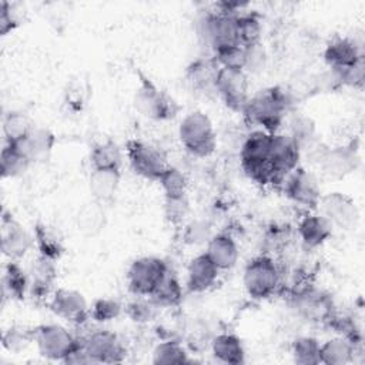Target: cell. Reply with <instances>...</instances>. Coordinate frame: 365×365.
Returning a JSON list of instances; mask_svg holds the SVG:
<instances>
[{
  "label": "cell",
  "instance_id": "37",
  "mask_svg": "<svg viewBox=\"0 0 365 365\" xmlns=\"http://www.w3.org/2000/svg\"><path fill=\"white\" fill-rule=\"evenodd\" d=\"M238 41L242 47L257 44L261 38V23L252 13H241L237 17Z\"/></svg>",
  "mask_w": 365,
  "mask_h": 365
},
{
  "label": "cell",
  "instance_id": "26",
  "mask_svg": "<svg viewBox=\"0 0 365 365\" xmlns=\"http://www.w3.org/2000/svg\"><path fill=\"white\" fill-rule=\"evenodd\" d=\"M356 344L345 336H336L319 345L321 364L345 365L354 361L356 354Z\"/></svg>",
  "mask_w": 365,
  "mask_h": 365
},
{
  "label": "cell",
  "instance_id": "20",
  "mask_svg": "<svg viewBox=\"0 0 365 365\" xmlns=\"http://www.w3.org/2000/svg\"><path fill=\"white\" fill-rule=\"evenodd\" d=\"M9 144H11L30 163H34L46 160L50 154L54 144V135L46 128L33 127L23 138Z\"/></svg>",
  "mask_w": 365,
  "mask_h": 365
},
{
  "label": "cell",
  "instance_id": "35",
  "mask_svg": "<svg viewBox=\"0 0 365 365\" xmlns=\"http://www.w3.org/2000/svg\"><path fill=\"white\" fill-rule=\"evenodd\" d=\"M0 164L3 178H11L23 174L31 163L27 158H24L11 144L4 143L0 154Z\"/></svg>",
  "mask_w": 365,
  "mask_h": 365
},
{
  "label": "cell",
  "instance_id": "15",
  "mask_svg": "<svg viewBox=\"0 0 365 365\" xmlns=\"http://www.w3.org/2000/svg\"><path fill=\"white\" fill-rule=\"evenodd\" d=\"M48 307L57 317L73 324H83L90 317V308L86 298L76 289H56L51 295Z\"/></svg>",
  "mask_w": 365,
  "mask_h": 365
},
{
  "label": "cell",
  "instance_id": "25",
  "mask_svg": "<svg viewBox=\"0 0 365 365\" xmlns=\"http://www.w3.org/2000/svg\"><path fill=\"white\" fill-rule=\"evenodd\" d=\"M297 231L305 248H317L331 237L332 225L321 214H307L298 222Z\"/></svg>",
  "mask_w": 365,
  "mask_h": 365
},
{
  "label": "cell",
  "instance_id": "40",
  "mask_svg": "<svg viewBox=\"0 0 365 365\" xmlns=\"http://www.w3.org/2000/svg\"><path fill=\"white\" fill-rule=\"evenodd\" d=\"M160 305L151 297H137L127 305L128 317L135 322H150L158 314Z\"/></svg>",
  "mask_w": 365,
  "mask_h": 365
},
{
  "label": "cell",
  "instance_id": "44",
  "mask_svg": "<svg viewBox=\"0 0 365 365\" xmlns=\"http://www.w3.org/2000/svg\"><path fill=\"white\" fill-rule=\"evenodd\" d=\"M244 51H245L244 71L247 70L251 73H257V71L262 70V67L265 66V57H267L262 44L257 43V44L245 46Z\"/></svg>",
  "mask_w": 365,
  "mask_h": 365
},
{
  "label": "cell",
  "instance_id": "2",
  "mask_svg": "<svg viewBox=\"0 0 365 365\" xmlns=\"http://www.w3.org/2000/svg\"><path fill=\"white\" fill-rule=\"evenodd\" d=\"M274 133L264 130L251 131L241 144L240 160L245 174L258 184L274 182L269 164V150Z\"/></svg>",
  "mask_w": 365,
  "mask_h": 365
},
{
  "label": "cell",
  "instance_id": "34",
  "mask_svg": "<svg viewBox=\"0 0 365 365\" xmlns=\"http://www.w3.org/2000/svg\"><path fill=\"white\" fill-rule=\"evenodd\" d=\"M158 184L161 185L164 197L167 200H178L187 197V177L181 170L175 167L168 165L158 178Z\"/></svg>",
  "mask_w": 365,
  "mask_h": 365
},
{
  "label": "cell",
  "instance_id": "45",
  "mask_svg": "<svg viewBox=\"0 0 365 365\" xmlns=\"http://www.w3.org/2000/svg\"><path fill=\"white\" fill-rule=\"evenodd\" d=\"M188 212V201L185 198H178V200H167L164 202V214L165 218L173 222L178 224L181 222Z\"/></svg>",
  "mask_w": 365,
  "mask_h": 365
},
{
  "label": "cell",
  "instance_id": "7",
  "mask_svg": "<svg viewBox=\"0 0 365 365\" xmlns=\"http://www.w3.org/2000/svg\"><path fill=\"white\" fill-rule=\"evenodd\" d=\"M34 344L43 356L63 362L80 346V339L61 325L47 324L34 328Z\"/></svg>",
  "mask_w": 365,
  "mask_h": 365
},
{
  "label": "cell",
  "instance_id": "41",
  "mask_svg": "<svg viewBox=\"0 0 365 365\" xmlns=\"http://www.w3.org/2000/svg\"><path fill=\"white\" fill-rule=\"evenodd\" d=\"M1 342L7 351L20 352L34 342V329L29 331L21 327H11L3 334Z\"/></svg>",
  "mask_w": 365,
  "mask_h": 365
},
{
  "label": "cell",
  "instance_id": "30",
  "mask_svg": "<svg viewBox=\"0 0 365 365\" xmlns=\"http://www.w3.org/2000/svg\"><path fill=\"white\" fill-rule=\"evenodd\" d=\"M123 153L118 144L113 140H106L96 144L90 153L91 168H115L120 170Z\"/></svg>",
  "mask_w": 365,
  "mask_h": 365
},
{
  "label": "cell",
  "instance_id": "4",
  "mask_svg": "<svg viewBox=\"0 0 365 365\" xmlns=\"http://www.w3.org/2000/svg\"><path fill=\"white\" fill-rule=\"evenodd\" d=\"M242 284L251 298L265 299L281 287V269L271 257H255L244 268Z\"/></svg>",
  "mask_w": 365,
  "mask_h": 365
},
{
  "label": "cell",
  "instance_id": "10",
  "mask_svg": "<svg viewBox=\"0 0 365 365\" xmlns=\"http://www.w3.org/2000/svg\"><path fill=\"white\" fill-rule=\"evenodd\" d=\"M81 346L94 364H117L125 358V348L120 338L107 329H97L80 339Z\"/></svg>",
  "mask_w": 365,
  "mask_h": 365
},
{
  "label": "cell",
  "instance_id": "13",
  "mask_svg": "<svg viewBox=\"0 0 365 365\" xmlns=\"http://www.w3.org/2000/svg\"><path fill=\"white\" fill-rule=\"evenodd\" d=\"M319 214L334 227L349 230L358 221V210L355 202L342 192H329L321 195L318 205Z\"/></svg>",
  "mask_w": 365,
  "mask_h": 365
},
{
  "label": "cell",
  "instance_id": "17",
  "mask_svg": "<svg viewBox=\"0 0 365 365\" xmlns=\"http://www.w3.org/2000/svg\"><path fill=\"white\" fill-rule=\"evenodd\" d=\"M356 163V148L351 144L335 148L327 147L318 161V165L328 178H342L355 170Z\"/></svg>",
  "mask_w": 365,
  "mask_h": 365
},
{
  "label": "cell",
  "instance_id": "18",
  "mask_svg": "<svg viewBox=\"0 0 365 365\" xmlns=\"http://www.w3.org/2000/svg\"><path fill=\"white\" fill-rule=\"evenodd\" d=\"M34 245V237L11 217H3L1 251L10 259H19Z\"/></svg>",
  "mask_w": 365,
  "mask_h": 365
},
{
  "label": "cell",
  "instance_id": "19",
  "mask_svg": "<svg viewBox=\"0 0 365 365\" xmlns=\"http://www.w3.org/2000/svg\"><path fill=\"white\" fill-rule=\"evenodd\" d=\"M220 269L205 252L194 257L187 268V289L192 294L208 291L218 279Z\"/></svg>",
  "mask_w": 365,
  "mask_h": 365
},
{
  "label": "cell",
  "instance_id": "31",
  "mask_svg": "<svg viewBox=\"0 0 365 365\" xmlns=\"http://www.w3.org/2000/svg\"><path fill=\"white\" fill-rule=\"evenodd\" d=\"M29 287H30L29 274H26L24 269L14 259H10V262L4 268L3 291L7 292L11 298L21 299L24 298Z\"/></svg>",
  "mask_w": 365,
  "mask_h": 365
},
{
  "label": "cell",
  "instance_id": "28",
  "mask_svg": "<svg viewBox=\"0 0 365 365\" xmlns=\"http://www.w3.org/2000/svg\"><path fill=\"white\" fill-rule=\"evenodd\" d=\"M34 244L37 245L40 255L53 261H57L64 251L60 231L56 227L44 222H38L34 228Z\"/></svg>",
  "mask_w": 365,
  "mask_h": 365
},
{
  "label": "cell",
  "instance_id": "9",
  "mask_svg": "<svg viewBox=\"0 0 365 365\" xmlns=\"http://www.w3.org/2000/svg\"><path fill=\"white\" fill-rule=\"evenodd\" d=\"M214 91L221 97L228 108L237 113H242L250 98L245 71L220 67L215 77Z\"/></svg>",
  "mask_w": 365,
  "mask_h": 365
},
{
  "label": "cell",
  "instance_id": "47",
  "mask_svg": "<svg viewBox=\"0 0 365 365\" xmlns=\"http://www.w3.org/2000/svg\"><path fill=\"white\" fill-rule=\"evenodd\" d=\"M17 26L16 14L11 9V4L7 1H0V33L6 36Z\"/></svg>",
  "mask_w": 365,
  "mask_h": 365
},
{
  "label": "cell",
  "instance_id": "38",
  "mask_svg": "<svg viewBox=\"0 0 365 365\" xmlns=\"http://www.w3.org/2000/svg\"><path fill=\"white\" fill-rule=\"evenodd\" d=\"M188 361L187 351L177 341L160 342L153 351L154 364H185Z\"/></svg>",
  "mask_w": 365,
  "mask_h": 365
},
{
  "label": "cell",
  "instance_id": "22",
  "mask_svg": "<svg viewBox=\"0 0 365 365\" xmlns=\"http://www.w3.org/2000/svg\"><path fill=\"white\" fill-rule=\"evenodd\" d=\"M121 173L115 168H91L88 187L93 200L101 205L110 204L120 187Z\"/></svg>",
  "mask_w": 365,
  "mask_h": 365
},
{
  "label": "cell",
  "instance_id": "16",
  "mask_svg": "<svg viewBox=\"0 0 365 365\" xmlns=\"http://www.w3.org/2000/svg\"><path fill=\"white\" fill-rule=\"evenodd\" d=\"M292 307L302 318L315 322H325L334 312L331 298L314 288L295 291L292 295Z\"/></svg>",
  "mask_w": 365,
  "mask_h": 365
},
{
  "label": "cell",
  "instance_id": "12",
  "mask_svg": "<svg viewBox=\"0 0 365 365\" xmlns=\"http://www.w3.org/2000/svg\"><path fill=\"white\" fill-rule=\"evenodd\" d=\"M301 151L298 144L289 134H272L269 164L274 175V182H282L284 178L292 173L299 163Z\"/></svg>",
  "mask_w": 365,
  "mask_h": 365
},
{
  "label": "cell",
  "instance_id": "23",
  "mask_svg": "<svg viewBox=\"0 0 365 365\" xmlns=\"http://www.w3.org/2000/svg\"><path fill=\"white\" fill-rule=\"evenodd\" d=\"M205 254L217 265L220 271L231 269L237 264L240 255L235 240L224 232L212 235L207 241Z\"/></svg>",
  "mask_w": 365,
  "mask_h": 365
},
{
  "label": "cell",
  "instance_id": "11",
  "mask_svg": "<svg viewBox=\"0 0 365 365\" xmlns=\"http://www.w3.org/2000/svg\"><path fill=\"white\" fill-rule=\"evenodd\" d=\"M134 106L143 115L154 120H168L174 117L178 110L175 101L148 80H143L138 87L134 97Z\"/></svg>",
  "mask_w": 365,
  "mask_h": 365
},
{
  "label": "cell",
  "instance_id": "5",
  "mask_svg": "<svg viewBox=\"0 0 365 365\" xmlns=\"http://www.w3.org/2000/svg\"><path fill=\"white\" fill-rule=\"evenodd\" d=\"M168 271L167 262L158 257L137 258L127 269L128 289L135 297H151Z\"/></svg>",
  "mask_w": 365,
  "mask_h": 365
},
{
  "label": "cell",
  "instance_id": "42",
  "mask_svg": "<svg viewBox=\"0 0 365 365\" xmlns=\"http://www.w3.org/2000/svg\"><path fill=\"white\" fill-rule=\"evenodd\" d=\"M121 304L113 298H100L90 308V317L97 322H108L121 314Z\"/></svg>",
  "mask_w": 365,
  "mask_h": 365
},
{
  "label": "cell",
  "instance_id": "39",
  "mask_svg": "<svg viewBox=\"0 0 365 365\" xmlns=\"http://www.w3.org/2000/svg\"><path fill=\"white\" fill-rule=\"evenodd\" d=\"M34 125H31L30 120L26 114L19 111H11L4 117L3 121V133L4 143H13L23 138Z\"/></svg>",
  "mask_w": 365,
  "mask_h": 365
},
{
  "label": "cell",
  "instance_id": "33",
  "mask_svg": "<svg viewBox=\"0 0 365 365\" xmlns=\"http://www.w3.org/2000/svg\"><path fill=\"white\" fill-rule=\"evenodd\" d=\"M151 298L160 307H175L182 299V287L177 277L168 271L163 281L158 284L155 291L151 294Z\"/></svg>",
  "mask_w": 365,
  "mask_h": 365
},
{
  "label": "cell",
  "instance_id": "21",
  "mask_svg": "<svg viewBox=\"0 0 365 365\" xmlns=\"http://www.w3.org/2000/svg\"><path fill=\"white\" fill-rule=\"evenodd\" d=\"M324 58L331 70L344 71L364 60V53L351 38H336L327 46Z\"/></svg>",
  "mask_w": 365,
  "mask_h": 365
},
{
  "label": "cell",
  "instance_id": "43",
  "mask_svg": "<svg viewBox=\"0 0 365 365\" xmlns=\"http://www.w3.org/2000/svg\"><path fill=\"white\" fill-rule=\"evenodd\" d=\"M214 60L220 67L244 70L245 66V51L242 46H234L222 48L214 53Z\"/></svg>",
  "mask_w": 365,
  "mask_h": 365
},
{
  "label": "cell",
  "instance_id": "46",
  "mask_svg": "<svg viewBox=\"0 0 365 365\" xmlns=\"http://www.w3.org/2000/svg\"><path fill=\"white\" fill-rule=\"evenodd\" d=\"M210 238H211L210 237V230H208V225L205 222L195 221V222H191L187 227V231H185L187 242L200 244L202 241H208Z\"/></svg>",
  "mask_w": 365,
  "mask_h": 365
},
{
  "label": "cell",
  "instance_id": "36",
  "mask_svg": "<svg viewBox=\"0 0 365 365\" xmlns=\"http://www.w3.org/2000/svg\"><path fill=\"white\" fill-rule=\"evenodd\" d=\"M319 342L312 336H301L292 342L294 362L301 365L321 364Z\"/></svg>",
  "mask_w": 365,
  "mask_h": 365
},
{
  "label": "cell",
  "instance_id": "29",
  "mask_svg": "<svg viewBox=\"0 0 365 365\" xmlns=\"http://www.w3.org/2000/svg\"><path fill=\"white\" fill-rule=\"evenodd\" d=\"M220 66L214 58H200L191 63L187 68L185 77L188 83L198 90H214L215 77L218 73Z\"/></svg>",
  "mask_w": 365,
  "mask_h": 365
},
{
  "label": "cell",
  "instance_id": "32",
  "mask_svg": "<svg viewBox=\"0 0 365 365\" xmlns=\"http://www.w3.org/2000/svg\"><path fill=\"white\" fill-rule=\"evenodd\" d=\"M104 224H106V214H104V207L101 204L93 200V202L81 208L77 218V225L84 235L87 237L97 235L104 228Z\"/></svg>",
  "mask_w": 365,
  "mask_h": 365
},
{
  "label": "cell",
  "instance_id": "8",
  "mask_svg": "<svg viewBox=\"0 0 365 365\" xmlns=\"http://www.w3.org/2000/svg\"><path fill=\"white\" fill-rule=\"evenodd\" d=\"M125 153L133 171L143 178L158 181L168 167L165 155L157 147L145 141L128 140Z\"/></svg>",
  "mask_w": 365,
  "mask_h": 365
},
{
  "label": "cell",
  "instance_id": "1",
  "mask_svg": "<svg viewBox=\"0 0 365 365\" xmlns=\"http://www.w3.org/2000/svg\"><path fill=\"white\" fill-rule=\"evenodd\" d=\"M291 101V94L285 88H265L248 98L241 114L248 124L258 125L268 133H277Z\"/></svg>",
  "mask_w": 365,
  "mask_h": 365
},
{
  "label": "cell",
  "instance_id": "6",
  "mask_svg": "<svg viewBox=\"0 0 365 365\" xmlns=\"http://www.w3.org/2000/svg\"><path fill=\"white\" fill-rule=\"evenodd\" d=\"M238 14L224 11H210L200 21V36L214 53L222 48L241 46L237 33Z\"/></svg>",
  "mask_w": 365,
  "mask_h": 365
},
{
  "label": "cell",
  "instance_id": "27",
  "mask_svg": "<svg viewBox=\"0 0 365 365\" xmlns=\"http://www.w3.org/2000/svg\"><path fill=\"white\" fill-rule=\"evenodd\" d=\"M212 355L224 364L240 365L245 361V349L241 339L234 334H218L211 342Z\"/></svg>",
  "mask_w": 365,
  "mask_h": 365
},
{
  "label": "cell",
  "instance_id": "24",
  "mask_svg": "<svg viewBox=\"0 0 365 365\" xmlns=\"http://www.w3.org/2000/svg\"><path fill=\"white\" fill-rule=\"evenodd\" d=\"M56 261L38 255V258L33 262L31 269L29 272L30 278V287L29 291L33 295V298H46L51 294L57 269H56Z\"/></svg>",
  "mask_w": 365,
  "mask_h": 365
},
{
  "label": "cell",
  "instance_id": "14",
  "mask_svg": "<svg viewBox=\"0 0 365 365\" xmlns=\"http://www.w3.org/2000/svg\"><path fill=\"white\" fill-rule=\"evenodd\" d=\"M284 192L294 202L304 205L307 208H315L321 198V191L318 181L314 174L309 171L297 167L292 173H289L284 181Z\"/></svg>",
  "mask_w": 365,
  "mask_h": 365
},
{
  "label": "cell",
  "instance_id": "3",
  "mask_svg": "<svg viewBox=\"0 0 365 365\" xmlns=\"http://www.w3.org/2000/svg\"><path fill=\"white\" fill-rule=\"evenodd\" d=\"M178 137L184 148L195 157H208L217 148L214 125L202 111H192L182 118Z\"/></svg>",
  "mask_w": 365,
  "mask_h": 365
}]
</instances>
